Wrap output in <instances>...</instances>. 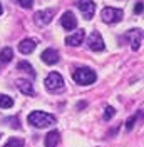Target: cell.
Segmentation results:
<instances>
[{
  "label": "cell",
  "instance_id": "8fae6325",
  "mask_svg": "<svg viewBox=\"0 0 144 147\" xmlns=\"http://www.w3.org/2000/svg\"><path fill=\"white\" fill-rule=\"evenodd\" d=\"M84 37H86V32L82 30V28H79L77 32H74L72 35H69L67 38H65V44L69 47H77L82 44V40H84Z\"/></svg>",
  "mask_w": 144,
  "mask_h": 147
},
{
  "label": "cell",
  "instance_id": "ffe728a7",
  "mask_svg": "<svg viewBox=\"0 0 144 147\" xmlns=\"http://www.w3.org/2000/svg\"><path fill=\"white\" fill-rule=\"evenodd\" d=\"M15 2L24 9H32V5H34V0H15Z\"/></svg>",
  "mask_w": 144,
  "mask_h": 147
},
{
  "label": "cell",
  "instance_id": "5bb4252c",
  "mask_svg": "<svg viewBox=\"0 0 144 147\" xmlns=\"http://www.w3.org/2000/svg\"><path fill=\"white\" fill-rule=\"evenodd\" d=\"M17 87L24 95H34V84L30 80H22L20 79V80H17Z\"/></svg>",
  "mask_w": 144,
  "mask_h": 147
},
{
  "label": "cell",
  "instance_id": "3957f363",
  "mask_svg": "<svg viewBox=\"0 0 144 147\" xmlns=\"http://www.w3.org/2000/svg\"><path fill=\"white\" fill-rule=\"evenodd\" d=\"M45 89L50 92H57V90H62L64 89V79L59 72H50L47 77H45Z\"/></svg>",
  "mask_w": 144,
  "mask_h": 147
},
{
  "label": "cell",
  "instance_id": "44dd1931",
  "mask_svg": "<svg viewBox=\"0 0 144 147\" xmlns=\"http://www.w3.org/2000/svg\"><path fill=\"white\" fill-rule=\"evenodd\" d=\"M3 122H12L10 125L14 129H20V124H18V119L17 117H12V119H3Z\"/></svg>",
  "mask_w": 144,
  "mask_h": 147
},
{
  "label": "cell",
  "instance_id": "30bf717a",
  "mask_svg": "<svg viewBox=\"0 0 144 147\" xmlns=\"http://www.w3.org/2000/svg\"><path fill=\"white\" fill-rule=\"evenodd\" d=\"M60 24H62L64 30H74V28L77 27V18H75V15L69 10V12H65V13L62 15Z\"/></svg>",
  "mask_w": 144,
  "mask_h": 147
},
{
  "label": "cell",
  "instance_id": "9c48e42d",
  "mask_svg": "<svg viewBox=\"0 0 144 147\" xmlns=\"http://www.w3.org/2000/svg\"><path fill=\"white\" fill-rule=\"evenodd\" d=\"M40 59H42V62L47 65H54L59 62V52L55 50V49H45L42 55H40Z\"/></svg>",
  "mask_w": 144,
  "mask_h": 147
},
{
  "label": "cell",
  "instance_id": "5b68a950",
  "mask_svg": "<svg viewBox=\"0 0 144 147\" xmlns=\"http://www.w3.org/2000/svg\"><path fill=\"white\" fill-rule=\"evenodd\" d=\"M127 42H129V45L132 50H139V47L143 44V30L141 28H132V30H129L126 35H124Z\"/></svg>",
  "mask_w": 144,
  "mask_h": 147
},
{
  "label": "cell",
  "instance_id": "603a6c76",
  "mask_svg": "<svg viewBox=\"0 0 144 147\" xmlns=\"http://www.w3.org/2000/svg\"><path fill=\"white\" fill-rule=\"evenodd\" d=\"M134 12H136V13H141V12H143V3H141V2H137V3H136Z\"/></svg>",
  "mask_w": 144,
  "mask_h": 147
},
{
  "label": "cell",
  "instance_id": "7402d4cb",
  "mask_svg": "<svg viewBox=\"0 0 144 147\" xmlns=\"http://www.w3.org/2000/svg\"><path fill=\"white\" fill-rule=\"evenodd\" d=\"M134 122H136V115H132L131 119H127V122H126V129L127 130H131V129L134 127Z\"/></svg>",
  "mask_w": 144,
  "mask_h": 147
},
{
  "label": "cell",
  "instance_id": "d4e9b609",
  "mask_svg": "<svg viewBox=\"0 0 144 147\" xmlns=\"http://www.w3.org/2000/svg\"><path fill=\"white\" fill-rule=\"evenodd\" d=\"M0 137H2V136H0Z\"/></svg>",
  "mask_w": 144,
  "mask_h": 147
},
{
  "label": "cell",
  "instance_id": "ac0fdd59",
  "mask_svg": "<svg viewBox=\"0 0 144 147\" xmlns=\"http://www.w3.org/2000/svg\"><path fill=\"white\" fill-rule=\"evenodd\" d=\"M3 147H24V140L22 139H17V137H12Z\"/></svg>",
  "mask_w": 144,
  "mask_h": 147
},
{
  "label": "cell",
  "instance_id": "7c38bea8",
  "mask_svg": "<svg viewBox=\"0 0 144 147\" xmlns=\"http://www.w3.org/2000/svg\"><path fill=\"white\" fill-rule=\"evenodd\" d=\"M37 42L34 40V38H24L20 44H18V52L24 55L30 54V52H34V49H35Z\"/></svg>",
  "mask_w": 144,
  "mask_h": 147
},
{
  "label": "cell",
  "instance_id": "4fadbf2b",
  "mask_svg": "<svg viewBox=\"0 0 144 147\" xmlns=\"http://www.w3.org/2000/svg\"><path fill=\"white\" fill-rule=\"evenodd\" d=\"M59 142H60V134H59L57 130L49 132V134L45 136V140H44L45 147H57V144H59Z\"/></svg>",
  "mask_w": 144,
  "mask_h": 147
},
{
  "label": "cell",
  "instance_id": "7a4b0ae2",
  "mask_svg": "<svg viewBox=\"0 0 144 147\" xmlns=\"http://www.w3.org/2000/svg\"><path fill=\"white\" fill-rule=\"evenodd\" d=\"M72 79H74V82H77L79 85H90V84L96 82L97 75L89 67H81V69H77L75 72L72 74Z\"/></svg>",
  "mask_w": 144,
  "mask_h": 147
},
{
  "label": "cell",
  "instance_id": "ba28073f",
  "mask_svg": "<svg viewBox=\"0 0 144 147\" xmlns=\"http://www.w3.org/2000/svg\"><path fill=\"white\" fill-rule=\"evenodd\" d=\"M54 13H55L54 9H47V10L37 12L35 13V24L37 25H47V24H50L52 18H54Z\"/></svg>",
  "mask_w": 144,
  "mask_h": 147
},
{
  "label": "cell",
  "instance_id": "cb8c5ba5",
  "mask_svg": "<svg viewBox=\"0 0 144 147\" xmlns=\"http://www.w3.org/2000/svg\"><path fill=\"white\" fill-rule=\"evenodd\" d=\"M0 15H2V5H0Z\"/></svg>",
  "mask_w": 144,
  "mask_h": 147
},
{
  "label": "cell",
  "instance_id": "e0dca14e",
  "mask_svg": "<svg viewBox=\"0 0 144 147\" xmlns=\"http://www.w3.org/2000/svg\"><path fill=\"white\" fill-rule=\"evenodd\" d=\"M17 69H18V70H25V72H29V74H30V77H35V72H34L32 65L29 64L27 60H22V62H18Z\"/></svg>",
  "mask_w": 144,
  "mask_h": 147
},
{
  "label": "cell",
  "instance_id": "d6986e66",
  "mask_svg": "<svg viewBox=\"0 0 144 147\" xmlns=\"http://www.w3.org/2000/svg\"><path fill=\"white\" fill-rule=\"evenodd\" d=\"M114 114H116V109L111 107V105H107L106 110H104V120H111L112 117H114Z\"/></svg>",
  "mask_w": 144,
  "mask_h": 147
},
{
  "label": "cell",
  "instance_id": "277c9868",
  "mask_svg": "<svg viewBox=\"0 0 144 147\" xmlns=\"http://www.w3.org/2000/svg\"><path fill=\"white\" fill-rule=\"evenodd\" d=\"M122 10L121 9H114V7H104L102 12H101V17L106 24H116V22H121L122 18Z\"/></svg>",
  "mask_w": 144,
  "mask_h": 147
},
{
  "label": "cell",
  "instance_id": "2e32d148",
  "mask_svg": "<svg viewBox=\"0 0 144 147\" xmlns=\"http://www.w3.org/2000/svg\"><path fill=\"white\" fill-rule=\"evenodd\" d=\"M12 105H14V99L9 97V95L0 94V107H2V109H10Z\"/></svg>",
  "mask_w": 144,
  "mask_h": 147
},
{
  "label": "cell",
  "instance_id": "6da1fadb",
  "mask_svg": "<svg viewBox=\"0 0 144 147\" xmlns=\"http://www.w3.org/2000/svg\"><path fill=\"white\" fill-rule=\"evenodd\" d=\"M27 122L30 125H34L37 129H44V127H50L55 124V117L47 114V112H42V110H34L30 112L27 117Z\"/></svg>",
  "mask_w": 144,
  "mask_h": 147
},
{
  "label": "cell",
  "instance_id": "9a60e30c",
  "mask_svg": "<svg viewBox=\"0 0 144 147\" xmlns=\"http://www.w3.org/2000/svg\"><path fill=\"white\" fill-rule=\"evenodd\" d=\"M12 57H14V50H12L10 47L2 49V52H0V62H2V64L10 62V60H12Z\"/></svg>",
  "mask_w": 144,
  "mask_h": 147
},
{
  "label": "cell",
  "instance_id": "52a82bcc",
  "mask_svg": "<svg viewBox=\"0 0 144 147\" xmlns=\"http://www.w3.org/2000/svg\"><path fill=\"white\" fill-rule=\"evenodd\" d=\"M87 45H89L90 50H96V52H101V50H104V40H102V37H101L99 32H92L87 38Z\"/></svg>",
  "mask_w": 144,
  "mask_h": 147
},
{
  "label": "cell",
  "instance_id": "8992f818",
  "mask_svg": "<svg viewBox=\"0 0 144 147\" xmlns=\"http://www.w3.org/2000/svg\"><path fill=\"white\" fill-rule=\"evenodd\" d=\"M79 10L82 12V15L86 20H90L92 15H94V12H96V3L92 2V0H79Z\"/></svg>",
  "mask_w": 144,
  "mask_h": 147
}]
</instances>
